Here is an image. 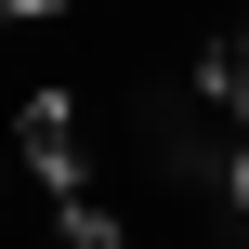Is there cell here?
Returning <instances> with one entry per match:
<instances>
[{
  "mask_svg": "<svg viewBox=\"0 0 249 249\" xmlns=\"http://www.w3.org/2000/svg\"><path fill=\"white\" fill-rule=\"evenodd\" d=\"M223 210H236V249H249V158H236V184H223Z\"/></svg>",
  "mask_w": 249,
  "mask_h": 249,
  "instance_id": "277c9868",
  "label": "cell"
},
{
  "mask_svg": "<svg viewBox=\"0 0 249 249\" xmlns=\"http://www.w3.org/2000/svg\"><path fill=\"white\" fill-rule=\"evenodd\" d=\"M0 13H66V0H0Z\"/></svg>",
  "mask_w": 249,
  "mask_h": 249,
  "instance_id": "5b68a950",
  "label": "cell"
},
{
  "mask_svg": "<svg viewBox=\"0 0 249 249\" xmlns=\"http://www.w3.org/2000/svg\"><path fill=\"white\" fill-rule=\"evenodd\" d=\"M53 249H131V236H118V223H105L92 197H66V223H53Z\"/></svg>",
  "mask_w": 249,
  "mask_h": 249,
  "instance_id": "3957f363",
  "label": "cell"
},
{
  "mask_svg": "<svg viewBox=\"0 0 249 249\" xmlns=\"http://www.w3.org/2000/svg\"><path fill=\"white\" fill-rule=\"evenodd\" d=\"M197 92H210V105H236V118H249V26H236V39H210V66H197Z\"/></svg>",
  "mask_w": 249,
  "mask_h": 249,
  "instance_id": "7a4b0ae2",
  "label": "cell"
},
{
  "mask_svg": "<svg viewBox=\"0 0 249 249\" xmlns=\"http://www.w3.org/2000/svg\"><path fill=\"white\" fill-rule=\"evenodd\" d=\"M13 158H26L39 184H66V197H79V105H66V92H26V118H13Z\"/></svg>",
  "mask_w": 249,
  "mask_h": 249,
  "instance_id": "6da1fadb",
  "label": "cell"
}]
</instances>
